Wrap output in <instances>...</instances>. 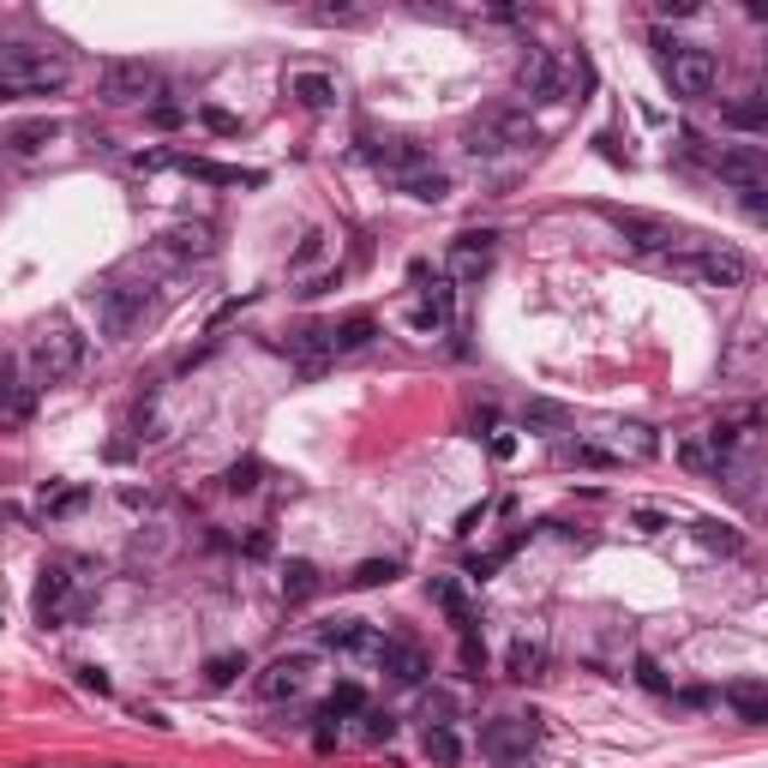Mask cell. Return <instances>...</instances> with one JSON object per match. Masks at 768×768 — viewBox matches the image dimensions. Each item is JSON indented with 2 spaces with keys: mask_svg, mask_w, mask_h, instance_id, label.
Instances as JSON below:
<instances>
[{
  "mask_svg": "<svg viewBox=\"0 0 768 768\" xmlns=\"http://www.w3.org/2000/svg\"><path fill=\"white\" fill-rule=\"evenodd\" d=\"M660 12H667V19H690V12H697V0H660Z\"/></svg>",
  "mask_w": 768,
  "mask_h": 768,
  "instance_id": "7dc6e473",
  "label": "cell"
},
{
  "mask_svg": "<svg viewBox=\"0 0 768 768\" xmlns=\"http://www.w3.org/2000/svg\"><path fill=\"white\" fill-rule=\"evenodd\" d=\"M229 493H259V463H253V456L229 468Z\"/></svg>",
  "mask_w": 768,
  "mask_h": 768,
  "instance_id": "8d00e7d4",
  "label": "cell"
},
{
  "mask_svg": "<svg viewBox=\"0 0 768 768\" xmlns=\"http://www.w3.org/2000/svg\"><path fill=\"white\" fill-rule=\"evenodd\" d=\"M463 144H468V156L528 151V144H535V121H528V109H516V102H498V109H486L481 121H468Z\"/></svg>",
  "mask_w": 768,
  "mask_h": 768,
  "instance_id": "277c9868",
  "label": "cell"
},
{
  "mask_svg": "<svg viewBox=\"0 0 768 768\" xmlns=\"http://www.w3.org/2000/svg\"><path fill=\"white\" fill-rule=\"evenodd\" d=\"M667 271H673V283L727 294V289H745L750 264H745V253H732V246H685V253H667Z\"/></svg>",
  "mask_w": 768,
  "mask_h": 768,
  "instance_id": "7a4b0ae2",
  "label": "cell"
},
{
  "mask_svg": "<svg viewBox=\"0 0 768 768\" xmlns=\"http://www.w3.org/2000/svg\"><path fill=\"white\" fill-rule=\"evenodd\" d=\"M319 595V565H306V558H289L283 565V600L289 607H301V600Z\"/></svg>",
  "mask_w": 768,
  "mask_h": 768,
  "instance_id": "d4e9b609",
  "label": "cell"
},
{
  "mask_svg": "<svg viewBox=\"0 0 768 768\" xmlns=\"http://www.w3.org/2000/svg\"><path fill=\"white\" fill-rule=\"evenodd\" d=\"M415 283H421V306H415V324L433 331V324H451V276H433L426 283V264H415Z\"/></svg>",
  "mask_w": 768,
  "mask_h": 768,
  "instance_id": "ac0fdd59",
  "label": "cell"
},
{
  "mask_svg": "<svg viewBox=\"0 0 768 768\" xmlns=\"http://www.w3.org/2000/svg\"><path fill=\"white\" fill-rule=\"evenodd\" d=\"M319 246H324V234L313 229V234H306V241H301V253H294V264H306V259H319Z\"/></svg>",
  "mask_w": 768,
  "mask_h": 768,
  "instance_id": "c3c4849f",
  "label": "cell"
},
{
  "mask_svg": "<svg viewBox=\"0 0 768 768\" xmlns=\"http://www.w3.org/2000/svg\"><path fill=\"white\" fill-rule=\"evenodd\" d=\"M234 673H246V655H216L211 660V685H229Z\"/></svg>",
  "mask_w": 768,
  "mask_h": 768,
  "instance_id": "f35d334b",
  "label": "cell"
},
{
  "mask_svg": "<svg viewBox=\"0 0 768 768\" xmlns=\"http://www.w3.org/2000/svg\"><path fill=\"white\" fill-rule=\"evenodd\" d=\"M708 169H715L727 186H738V192H745V199H757V192H762V181H768V174H762V156H757V151H715V156H708Z\"/></svg>",
  "mask_w": 768,
  "mask_h": 768,
  "instance_id": "5bb4252c",
  "label": "cell"
},
{
  "mask_svg": "<svg viewBox=\"0 0 768 768\" xmlns=\"http://www.w3.org/2000/svg\"><path fill=\"white\" fill-rule=\"evenodd\" d=\"M637 673H643V685H648V690H667V678H660L655 660H637Z\"/></svg>",
  "mask_w": 768,
  "mask_h": 768,
  "instance_id": "bcb514c9",
  "label": "cell"
},
{
  "mask_svg": "<svg viewBox=\"0 0 768 768\" xmlns=\"http://www.w3.org/2000/svg\"><path fill=\"white\" fill-rule=\"evenodd\" d=\"M607 223L618 229V241L630 246V253H673V223H660V216L648 211H607Z\"/></svg>",
  "mask_w": 768,
  "mask_h": 768,
  "instance_id": "30bf717a",
  "label": "cell"
},
{
  "mask_svg": "<svg viewBox=\"0 0 768 768\" xmlns=\"http://www.w3.org/2000/svg\"><path fill=\"white\" fill-rule=\"evenodd\" d=\"M102 102H114V109H127V102H144L156 91V67L151 61H109L97 79Z\"/></svg>",
  "mask_w": 768,
  "mask_h": 768,
  "instance_id": "9c48e42d",
  "label": "cell"
},
{
  "mask_svg": "<svg viewBox=\"0 0 768 768\" xmlns=\"http://www.w3.org/2000/svg\"><path fill=\"white\" fill-rule=\"evenodd\" d=\"M493 456H498V463H505V456H516V438H511V433H493Z\"/></svg>",
  "mask_w": 768,
  "mask_h": 768,
  "instance_id": "816d5d0a",
  "label": "cell"
},
{
  "mask_svg": "<svg viewBox=\"0 0 768 768\" xmlns=\"http://www.w3.org/2000/svg\"><path fill=\"white\" fill-rule=\"evenodd\" d=\"M727 703H732V715L745 720V727H762V720H768V690L762 685H732Z\"/></svg>",
  "mask_w": 768,
  "mask_h": 768,
  "instance_id": "f1b7e54d",
  "label": "cell"
},
{
  "mask_svg": "<svg viewBox=\"0 0 768 768\" xmlns=\"http://www.w3.org/2000/svg\"><path fill=\"white\" fill-rule=\"evenodd\" d=\"M313 19H324V24H361V7H319Z\"/></svg>",
  "mask_w": 768,
  "mask_h": 768,
  "instance_id": "7bdbcfd3",
  "label": "cell"
},
{
  "mask_svg": "<svg viewBox=\"0 0 768 768\" xmlns=\"http://www.w3.org/2000/svg\"><path fill=\"white\" fill-rule=\"evenodd\" d=\"M426 595H433V607L445 613L456 630H475V607H468V595H463V583H456V576H433V583H426Z\"/></svg>",
  "mask_w": 768,
  "mask_h": 768,
  "instance_id": "ffe728a7",
  "label": "cell"
},
{
  "mask_svg": "<svg viewBox=\"0 0 768 768\" xmlns=\"http://www.w3.org/2000/svg\"><path fill=\"white\" fill-rule=\"evenodd\" d=\"M558 456H565L570 468H618V451L595 445V438H565V445H558Z\"/></svg>",
  "mask_w": 768,
  "mask_h": 768,
  "instance_id": "4316f807",
  "label": "cell"
},
{
  "mask_svg": "<svg viewBox=\"0 0 768 768\" xmlns=\"http://www.w3.org/2000/svg\"><path fill=\"white\" fill-rule=\"evenodd\" d=\"M199 121L211 127V132H223V139H234V132H241V121H234V114H223V109H204Z\"/></svg>",
  "mask_w": 768,
  "mask_h": 768,
  "instance_id": "b9f144b4",
  "label": "cell"
},
{
  "mask_svg": "<svg viewBox=\"0 0 768 768\" xmlns=\"http://www.w3.org/2000/svg\"><path fill=\"white\" fill-rule=\"evenodd\" d=\"M667 84H673V97H685V102H697L708 97L720 84V61L708 49H690V42H678V49L667 54Z\"/></svg>",
  "mask_w": 768,
  "mask_h": 768,
  "instance_id": "8992f818",
  "label": "cell"
},
{
  "mask_svg": "<svg viewBox=\"0 0 768 768\" xmlns=\"http://www.w3.org/2000/svg\"><path fill=\"white\" fill-rule=\"evenodd\" d=\"M528 421H546V426H553V421H558V403H528Z\"/></svg>",
  "mask_w": 768,
  "mask_h": 768,
  "instance_id": "f907efd6",
  "label": "cell"
},
{
  "mask_svg": "<svg viewBox=\"0 0 768 768\" xmlns=\"http://www.w3.org/2000/svg\"><path fill=\"white\" fill-rule=\"evenodd\" d=\"M67 607H72V576L61 570V565H49L37 576V595H31V613L42 618V625H61L67 618Z\"/></svg>",
  "mask_w": 768,
  "mask_h": 768,
  "instance_id": "2e32d148",
  "label": "cell"
},
{
  "mask_svg": "<svg viewBox=\"0 0 768 768\" xmlns=\"http://www.w3.org/2000/svg\"><path fill=\"white\" fill-rule=\"evenodd\" d=\"M697 540L708 546V553H745V535H738L732 523H715V516H708V523H697Z\"/></svg>",
  "mask_w": 768,
  "mask_h": 768,
  "instance_id": "1f68e13d",
  "label": "cell"
},
{
  "mask_svg": "<svg viewBox=\"0 0 768 768\" xmlns=\"http://www.w3.org/2000/svg\"><path fill=\"white\" fill-rule=\"evenodd\" d=\"M289 354L306 361V373H319V361L331 354V324H301V331H289Z\"/></svg>",
  "mask_w": 768,
  "mask_h": 768,
  "instance_id": "44dd1931",
  "label": "cell"
},
{
  "mask_svg": "<svg viewBox=\"0 0 768 768\" xmlns=\"http://www.w3.org/2000/svg\"><path fill=\"white\" fill-rule=\"evenodd\" d=\"M493 259H498V234L493 229H468V234H456V241H451L445 276H451V283H481V276L493 271Z\"/></svg>",
  "mask_w": 768,
  "mask_h": 768,
  "instance_id": "ba28073f",
  "label": "cell"
},
{
  "mask_svg": "<svg viewBox=\"0 0 768 768\" xmlns=\"http://www.w3.org/2000/svg\"><path fill=\"white\" fill-rule=\"evenodd\" d=\"M61 139V121H24V127H12L7 132V144L19 156H37V151H49V144Z\"/></svg>",
  "mask_w": 768,
  "mask_h": 768,
  "instance_id": "cb8c5ba5",
  "label": "cell"
},
{
  "mask_svg": "<svg viewBox=\"0 0 768 768\" xmlns=\"http://www.w3.org/2000/svg\"><path fill=\"white\" fill-rule=\"evenodd\" d=\"M727 127H738V132H762V127H768V102H762L757 91H745V102H732V109H727Z\"/></svg>",
  "mask_w": 768,
  "mask_h": 768,
  "instance_id": "d6a6232c",
  "label": "cell"
},
{
  "mask_svg": "<svg viewBox=\"0 0 768 768\" xmlns=\"http://www.w3.org/2000/svg\"><path fill=\"white\" fill-rule=\"evenodd\" d=\"M421 757L433 762V768H456V762H463V738H456L451 727H426V738H421Z\"/></svg>",
  "mask_w": 768,
  "mask_h": 768,
  "instance_id": "484cf974",
  "label": "cell"
},
{
  "mask_svg": "<svg viewBox=\"0 0 768 768\" xmlns=\"http://www.w3.org/2000/svg\"><path fill=\"white\" fill-rule=\"evenodd\" d=\"M396 186H403L408 199H421V204H445V199H451V174L433 169V162H426V169H415V174H403Z\"/></svg>",
  "mask_w": 768,
  "mask_h": 768,
  "instance_id": "7402d4cb",
  "label": "cell"
},
{
  "mask_svg": "<svg viewBox=\"0 0 768 768\" xmlns=\"http://www.w3.org/2000/svg\"><path fill=\"white\" fill-rule=\"evenodd\" d=\"M481 750L498 768H523L528 750H535V727H528L523 715H498V720H486V727H481Z\"/></svg>",
  "mask_w": 768,
  "mask_h": 768,
  "instance_id": "52a82bcc",
  "label": "cell"
},
{
  "mask_svg": "<svg viewBox=\"0 0 768 768\" xmlns=\"http://www.w3.org/2000/svg\"><path fill=\"white\" fill-rule=\"evenodd\" d=\"M79 685H84V690H97V697H109V678H102L97 667H79Z\"/></svg>",
  "mask_w": 768,
  "mask_h": 768,
  "instance_id": "f6af8a7d",
  "label": "cell"
},
{
  "mask_svg": "<svg viewBox=\"0 0 768 768\" xmlns=\"http://www.w3.org/2000/svg\"><path fill=\"white\" fill-rule=\"evenodd\" d=\"M540 667H546V648H540V643L516 637V643L505 648V673H511V678H523V685H528V678H540Z\"/></svg>",
  "mask_w": 768,
  "mask_h": 768,
  "instance_id": "83f0119b",
  "label": "cell"
},
{
  "mask_svg": "<svg viewBox=\"0 0 768 768\" xmlns=\"http://www.w3.org/2000/svg\"><path fill=\"white\" fill-rule=\"evenodd\" d=\"M79 366H84V336L72 331V319L67 313L42 319L37 336H31V373H37V384H67Z\"/></svg>",
  "mask_w": 768,
  "mask_h": 768,
  "instance_id": "3957f363",
  "label": "cell"
},
{
  "mask_svg": "<svg viewBox=\"0 0 768 768\" xmlns=\"http://www.w3.org/2000/svg\"><path fill=\"white\" fill-rule=\"evenodd\" d=\"M660 451V438L648 433V426H618V463H625V456H637V463H648V456Z\"/></svg>",
  "mask_w": 768,
  "mask_h": 768,
  "instance_id": "836d02e7",
  "label": "cell"
},
{
  "mask_svg": "<svg viewBox=\"0 0 768 768\" xmlns=\"http://www.w3.org/2000/svg\"><path fill=\"white\" fill-rule=\"evenodd\" d=\"M630 523H637L643 528V535H667V511H655V505H643V511H630Z\"/></svg>",
  "mask_w": 768,
  "mask_h": 768,
  "instance_id": "74e56055",
  "label": "cell"
},
{
  "mask_svg": "<svg viewBox=\"0 0 768 768\" xmlns=\"http://www.w3.org/2000/svg\"><path fill=\"white\" fill-rule=\"evenodd\" d=\"M396 576H403L396 558H361V565L348 570V588H378V583H396Z\"/></svg>",
  "mask_w": 768,
  "mask_h": 768,
  "instance_id": "4dcf8cb0",
  "label": "cell"
},
{
  "mask_svg": "<svg viewBox=\"0 0 768 768\" xmlns=\"http://www.w3.org/2000/svg\"><path fill=\"white\" fill-rule=\"evenodd\" d=\"M319 643L336 648V655H373V660H378V648H384V637L366 625V618H324Z\"/></svg>",
  "mask_w": 768,
  "mask_h": 768,
  "instance_id": "8fae6325",
  "label": "cell"
},
{
  "mask_svg": "<svg viewBox=\"0 0 768 768\" xmlns=\"http://www.w3.org/2000/svg\"><path fill=\"white\" fill-rule=\"evenodd\" d=\"M361 732H366V738H391V732H396V720H391V715H366V727H361Z\"/></svg>",
  "mask_w": 768,
  "mask_h": 768,
  "instance_id": "ee69618b",
  "label": "cell"
},
{
  "mask_svg": "<svg viewBox=\"0 0 768 768\" xmlns=\"http://www.w3.org/2000/svg\"><path fill=\"white\" fill-rule=\"evenodd\" d=\"M511 553H516V546H498V553H486V558H475V565H468V576H481V583H486V576H493L498 565H505Z\"/></svg>",
  "mask_w": 768,
  "mask_h": 768,
  "instance_id": "60d3db41",
  "label": "cell"
},
{
  "mask_svg": "<svg viewBox=\"0 0 768 768\" xmlns=\"http://www.w3.org/2000/svg\"><path fill=\"white\" fill-rule=\"evenodd\" d=\"M162 253H169V259H211V229H204V223L169 229V234H162Z\"/></svg>",
  "mask_w": 768,
  "mask_h": 768,
  "instance_id": "603a6c76",
  "label": "cell"
},
{
  "mask_svg": "<svg viewBox=\"0 0 768 768\" xmlns=\"http://www.w3.org/2000/svg\"><path fill=\"white\" fill-rule=\"evenodd\" d=\"M151 121H156V127H181V109H174V102H156Z\"/></svg>",
  "mask_w": 768,
  "mask_h": 768,
  "instance_id": "681fc988",
  "label": "cell"
},
{
  "mask_svg": "<svg viewBox=\"0 0 768 768\" xmlns=\"http://www.w3.org/2000/svg\"><path fill=\"white\" fill-rule=\"evenodd\" d=\"M366 343H373V319H366V313L331 324V354H354V348H366Z\"/></svg>",
  "mask_w": 768,
  "mask_h": 768,
  "instance_id": "f546056e",
  "label": "cell"
},
{
  "mask_svg": "<svg viewBox=\"0 0 768 768\" xmlns=\"http://www.w3.org/2000/svg\"><path fill=\"white\" fill-rule=\"evenodd\" d=\"M306 678H313V660H306V655H283V660H271V667L259 673V697L264 703H289V697H301V690H306Z\"/></svg>",
  "mask_w": 768,
  "mask_h": 768,
  "instance_id": "7c38bea8",
  "label": "cell"
},
{
  "mask_svg": "<svg viewBox=\"0 0 768 768\" xmlns=\"http://www.w3.org/2000/svg\"><path fill=\"white\" fill-rule=\"evenodd\" d=\"M91 306H97V324L109 343H127L132 331H139V319L151 313V289L144 283H121V276H109V283L91 289Z\"/></svg>",
  "mask_w": 768,
  "mask_h": 768,
  "instance_id": "5b68a950",
  "label": "cell"
},
{
  "mask_svg": "<svg viewBox=\"0 0 768 768\" xmlns=\"http://www.w3.org/2000/svg\"><path fill=\"white\" fill-rule=\"evenodd\" d=\"M516 91L523 97H535V102H553L565 84H558V61L546 49H528L523 54V67H516Z\"/></svg>",
  "mask_w": 768,
  "mask_h": 768,
  "instance_id": "9a60e30c",
  "label": "cell"
},
{
  "mask_svg": "<svg viewBox=\"0 0 768 768\" xmlns=\"http://www.w3.org/2000/svg\"><path fill=\"white\" fill-rule=\"evenodd\" d=\"M84 505H91V493H84V486H67V493L42 498V511H49V516H72V511H84Z\"/></svg>",
  "mask_w": 768,
  "mask_h": 768,
  "instance_id": "d590c367",
  "label": "cell"
},
{
  "mask_svg": "<svg viewBox=\"0 0 768 768\" xmlns=\"http://www.w3.org/2000/svg\"><path fill=\"white\" fill-rule=\"evenodd\" d=\"M192 181H211V186H264V169H229V162H204V156H174Z\"/></svg>",
  "mask_w": 768,
  "mask_h": 768,
  "instance_id": "d6986e66",
  "label": "cell"
},
{
  "mask_svg": "<svg viewBox=\"0 0 768 768\" xmlns=\"http://www.w3.org/2000/svg\"><path fill=\"white\" fill-rule=\"evenodd\" d=\"M324 708H331V715H354V708H361V685H336V697Z\"/></svg>",
  "mask_w": 768,
  "mask_h": 768,
  "instance_id": "ab89813d",
  "label": "cell"
},
{
  "mask_svg": "<svg viewBox=\"0 0 768 768\" xmlns=\"http://www.w3.org/2000/svg\"><path fill=\"white\" fill-rule=\"evenodd\" d=\"M673 456H678V463L690 468V475H708V468H720V463H715V451H708V438H703V433H697V438H678V451H673Z\"/></svg>",
  "mask_w": 768,
  "mask_h": 768,
  "instance_id": "e575fe53",
  "label": "cell"
},
{
  "mask_svg": "<svg viewBox=\"0 0 768 768\" xmlns=\"http://www.w3.org/2000/svg\"><path fill=\"white\" fill-rule=\"evenodd\" d=\"M72 67L49 49H31V42H0V102L12 97H49L67 91Z\"/></svg>",
  "mask_w": 768,
  "mask_h": 768,
  "instance_id": "6da1fadb",
  "label": "cell"
},
{
  "mask_svg": "<svg viewBox=\"0 0 768 768\" xmlns=\"http://www.w3.org/2000/svg\"><path fill=\"white\" fill-rule=\"evenodd\" d=\"M378 667H384V678H391V685H403V690L426 685V655H421L415 643H384V648H378Z\"/></svg>",
  "mask_w": 768,
  "mask_h": 768,
  "instance_id": "e0dca14e",
  "label": "cell"
},
{
  "mask_svg": "<svg viewBox=\"0 0 768 768\" xmlns=\"http://www.w3.org/2000/svg\"><path fill=\"white\" fill-rule=\"evenodd\" d=\"M289 97L301 102V109L324 114V109H336V97H343V84H336V72H319V67H294V72H289Z\"/></svg>",
  "mask_w": 768,
  "mask_h": 768,
  "instance_id": "4fadbf2b",
  "label": "cell"
}]
</instances>
